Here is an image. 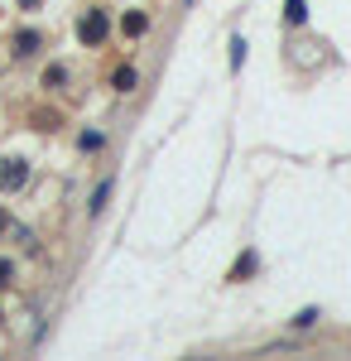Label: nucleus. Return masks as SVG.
Listing matches in <instances>:
<instances>
[{
  "mask_svg": "<svg viewBox=\"0 0 351 361\" xmlns=\"http://www.w3.org/2000/svg\"><path fill=\"white\" fill-rule=\"evenodd\" d=\"M78 34H82V44H101V39H106V15H101V10H87V20L78 25Z\"/></svg>",
  "mask_w": 351,
  "mask_h": 361,
  "instance_id": "nucleus-1",
  "label": "nucleus"
},
{
  "mask_svg": "<svg viewBox=\"0 0 351 361\" xmlns=\"http://www.w3.org/2000/svg\"><path fill=\"white\" fill-rule=\"evenodd\" d=\"M25 178H29V164L25 159H5V169H0V188H25Z\"/></svg>",
  "mask_w": 351,
  "mask_h": 361,
  "instance_id": "nucleus-2",
  "label": "nucleus"
},
{
  "mask_svg": "<svg viewBox=\"0 0 351 361\" xmlns=\"http://www.w3.org/2000/svg\"><path fill=\"white\" fill-rule=\"evenodd\" d=\"M34 49H39V34H15V54H34Z\"/></svg>",
  "mask_w": 351,
  "mask_h": 361,
  "instance_id": "nucleus-3",
  "label": "nucleus"
},
{
  "mask_svg": "<svg viewBox=\"0 0 351 361\" xmlns=\"http://www.w3.org/2000/svg\"><path fill=\"white\" fill-rule=\"evenodd\" d=\"M121 29H125V34H144V29H149V20H144V15H125V20H121Z\"/></svg>",
  "mask_w": 351,
  "mask_h": 361,
  "instance_id": "nucleus-4",
  "label": "nucleus"
},
{
  "mask_svg": "<svg viewBox=\"0 0 351 361\" xmlns=\"http://www.w3.org/2000/svg\"><path fill=\"white\" fill-rule=\"evenodd\" d=\"M303 15H308L303 0H289V5H284V20H289V25H303Z\"/></svg>",
  "mask_w": 351,
  "mask_h": 361,
  "instance_id": "nucleus-5",
  "label": "nucleus"
},
{
  "mask_svg": "<svg viewBox=\"0 0 351 361\" xmlns=\"http://www.w3.org/2000/svg\"><path fill=\"white\" fill-rule=\"evenodd\" d=\"M130 87H135V68H121L116 73V92H130Z\"/></svg>",
  "mask_w": 351,
  "mask_h": 361,
  "instance_id": "nucleus-6",
  "label": "nucleus"
},
{
  "mask_svg": "<svg viewBox=\"0 0 351 361\" xmlns=\"http://www.w3.org/2000/svg\"><path fill=\"white\" fill-rule=\"evenodd\" d=\"M106 197H111V183H101V188H97V193H92V217H97V212H101V207H106Z\"/></svg>",
  "mask_w": 351,
  "mask_h": 361,
  "instance_id": "nucleus-7",
  "label": "nucleus"
},
{
  "mask_svg": "<svg viewBox=\"0 0 351 361\" xmlns=\"http://www.w3.org/2000/svg\"><path fill=\"white\" fill-rule=\"evenodd\" d=\"M241 63H245V39L236 34V39H231V68H241Z\"/></svg>",
  "mask_w": 351,
  "mask_h": 361,
  "instance_id": "nucleus-8",
  "label": "nucleus"
},
{
  "mask_svg": "<svg viewBox=\"0 0 351 361\" xmlns=\"http://www.w3.org/2000/svg\"><path fill=\"white\" fill-rule=\"evenodd\" d=\"M255 270V255H245V260H236V270H231V279H241V275H250Z\"/></svg>",
  "mask_w": 351,
  "mask_h": 361,
  "instance_id": "nucleus-9",
  "label": "nucleus"
},
{
  "mask_svg": "<svg viewBox=\"0 0 351 361\" xmlns=\"http://www.w3.org/2000/svg\"><path fill=\"white\" fill-rule=\"evenodd\" d=\"M294 323H298V328H313V323H318V308H303Z\"/></svg>",
  "mask_w": 351,
  "mask_h": 361,
  "instance_id": "nucleus-10",
  "label": "nucleus"
},
{
  "mask_svg": "<svg viewBox=\"0 0 351 361\" xmlns=\"http://www.w3.org/2000/svg\"><path fill=\"white\" fill-rule=\"evenodd\" d=\"M0 284H10V260L0 255Z\"/></svg>",
  "mask_w": 351,
  "mask_h": 361,
  "instance_id": "nucleus-11",
  "label": "nucleus"
},
{
  "mask_svg": "<svg viewBox=\"0 0 351 361\" xmlns=\"http://www.w3.org/2000/svg\"><path fill=\"white\" fill-rule=\"evenodd\" d=\"M20 5H25V10H34V5H39V0H20Z\"/></svg>",
  "mask_w": 351,
  "mask_h": 361,
  "instance_id": "nucleus-12",
  "label": "nucleus"
},
{
  "mask_svg": "<svg viewBox=\"0 0 351 361\" xmlns=\"http://www.w3.org/2000/svg\"><path fill=\"white\" fill-rule=\"evenodd\" d=\"M0 226H5V212H0Z\"/></svg>",
  "mask_w": 351,
  "mask_h": 361,
  "instance_id": "nucleus-13",
  "label": "nucleus"
}]
</instances>
